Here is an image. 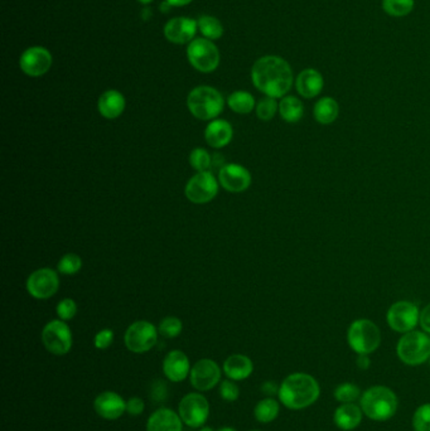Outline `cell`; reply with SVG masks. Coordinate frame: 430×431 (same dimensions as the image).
Returning <instances> with one entry per match:
<instances>
[{
  "mask_svg": "<svg viewBox=\"0 0 430 431\" xmlns=\"http://www.w3.org/2000/svg\"><path fill=\"white\" fill-rule=\"evenodd\" d=\"M163 372L172 382H182L190 373V359L182 351L169 352L163 361Z\"/></svg>",
  "mask_w": 430,
  "mask_h": 431,
  "instance_id": "obj_19",
  "label": "cell"
},
{
  "mask_svg": "<svg viewBox=\"0 0 430 431\" xmlns=\"http://www.w3.org/2000/svg\"><path fill=\"white\" fill-rule=\"evenodd\" d=\"M279 388L277 383L274 381H265L262 386V391H263L265 395L268 397H273V396L277 395L279 394Z\"/></svg>",
  "mask_w": 430,
  "mask_h": 431,
  "instance_id": "obj_44",
  "label": "cell"
},
{
  "mask_svg": "<svg viewBox=\"0 0 430 431\" xmlns=\"http://www.w3.org/2000/svg\"><path fill=\"white\" fill-rule=\"evenodd\" d=\"M219 396L227 402L236 401L240 396V388L233 380H225L219 382Z\"/></svg>",
  "mask_w": 430,
  "mask_h": 431,
  "instance_id": "obj_38",
  "label": "cell"
},
{
  "mask_svg": "<svg viewBox=\"0 0 430 431\" xmlns=\"http://www.w3.org/2000/svg\"><path fill=\"white\" fill-rule=\"evenodd\" d=\"M419 324L425 333L430 334V304L424 307L419 317Z\"/></svg>",
  "mask_w": 430,
  "mask_h": 431,
  "instance_id": "obj_43",
  "label": "cell"
},
{
  "mask_svg": "<svg viewBox=\"0 0 430 431\" xmlns=\"http://www.w3.org/2000/svg\"><path fill=\"white\" fill-rule=\"evenodd\" d=\"M279 114L286 123H298L304 115V105L295 96H284L279 103Z\"/></svg>",
  "mask_w": 430,
  "mask_h": 431,
  "instance_id": "obj_27",
  "label": "cell"
},
{
  "mask_svg": "<svg viewBox=\"0 0 430 431\" xmlns=\"http://www.w3.org/2000/svg\"><path fill=\"white\" fill-rule=\"evenodd\" d=\"M228 108L235 111L236 114L246 115L250 114L255 108V99L250 92L246 91H236L227 99Z\"/></svg>",
  "mask_w": 430,
  "mask_h": 431,
  "instance_id": "obj_29",
  "label": "cell"
},
{
  "mask_svg": "<svg viewBox=\"0 0 430 431\" xmlns=\"http://www.w3.org/2000/svg\"><path fill=\"white\" fill-rule=\"evenodd\" d=\"M221 186L233 193H240L248 190L251 184V174L248 169L240 164H225L219 170Z\"/></svg>",
  "mask_w": 430,
  "mask_h": 431,
  "instance_id": "obj_16",
  "label": "cell"
},
{
  "mask_svg": "<svg viewBox=\"0 0 430 431\" xmlns=\"http://www.w3.org/2000/svg\"><path fill=\"white\" fill-rule=\"evenodd\" d=\"M150 399H153L155 402L164 401L167 399V385L164 381H155L152 385L150 391Z\"/></svg>",
  "mask_w": 430,
  "mask_h": 431,
  "instance_id": "obj_41",
  "label": "cell"
},
{
  "mask_svg": "<svg viewBox=\"0 0 430 431\" xmlns=\"http://www.w3.org/2000/svg\"><path fill=\"white\" fill-rule=\"evenodd\" d=\"M251 431H259V430H251Z\"/></svg>",
  "mask_w": 430,
  "mask_h": 431,
  "instance_id": "obj_50",
  "label": "cell"
},
{
  "mask_svg": "<svg viewBox=\"0 0 430 431\" xmlns=\"http://www.w3.org/2000/svg\"><path fill=\"white\" fill-rule=\"evenodd\" d=\"M414 431H430V403H424L413 415Z\"/></svg>",
  "mask_w": 430,
  "mask_h": 431,
  "instance_id": "obj_35",
  "label": "cell"
},
{
  "mask_svg": "<svg viewBox=\"0 0 430 431\" xmlns=\"http://www.w3.org/2000/svg\"><path fill=\"white\" fill-rule=\"evenodd\" d=\"M166 1H168L172 7H183V6L190 4L193 0H166Z\"/></svg>",
  "mask_w": 430,
  "mask_h": 431,
  "instance_id": "obj_46",
  "label": "cell"
},
{
  "mask_svg": "<svg viewBox=\"0 0 430 431\" xmlns=\"http://www.w3.org/2000/svg\"><path fill=\"white\" fill-rule=\"evenodd\" d=\"M356 365H358V368L362 370V371L370 368L371 361L369 359V354H358V359H356Z\"/></svg>",
  "mask_w": 430,
  "mask_h": 431,
  "instance_id": "obj_45",
  "label": "cell"
},
{
  "mask_svg": "<svg viewBox=\"0 0 430 431\" xmlns=\"http://www.w3.org/2000/svg\"><path fill=\"white\" fill-rule=\"evenodd\" d=\"M96 414L106 420H117L124 415L126 401L114 391H105L97 396L94 401Z\"/></svg>",
  "mask_w": 430,
  "mask_h": 431,
  "instance_id": "obj_17",
  "label": "cell"
},
{
  "mask_svg": "<svg viewBox=\"0 0 430 431\" xmlns=\"http://www.w3.org/2000/svg\"><path fill=\"white\" fill-rule=\"evenodd\" d=\"M125 345L134 353H146L153 348L158 341V330L152 323L138 321L133 323L125 332Z\"/></svg>",
  "mask_w": 430,
  "mask_h": 431,
  "instance_id": "obj_11",
  "label": "cell"
},
{
  "mask_svg": "<svg viewBox=\"0 0 430 431\" xmlns=\"http://www.w3.org/2000/svg\"><path fill=\"white\" fill-rule=\"evenodd\" d=\"M224 372L230 380H246L254 372V363L244 354H233L224 363Z\"/></svg>",
  "mask_w": 430,
  "mask_h": 431,
  "instance_id": "obj_25",
  "label": "cell"
},
{
  "mask_svg": "<svg viewBox=\"0 0 430 431\" xmlns=\"http://www.w3.org/2000/svg\"><path fill=\"white\" fill-rule=\"evenodd\" d=\"M333 396L335 400L341 403H352L361 399V390L355 383L344 382L335 388Z\"/></svg>",
  "mask_w": 430,
  "mask_h": 431,
  "instance_id": "obj_32",
  "label": "cell"
},
{
  "mask_svg": "<svg viewBox=\"0 0 430 431\" xmlns=\"http://www.w3.org/2000/svg\"><path fill=\"white\" fill-rule=\"evenodd\" d=\"M146 409V403L140 397H132L126 401V412L133 417H139Z\"/></svg>",
  "mask_w": 430,
  "mask_h": 431,
  "instance_id": "obj_42",
  "label": "cell"
},
{
  "mask_svg": "<svg viewBox=\"0 0 430 431\" xmlns=\"http://www.w3.org/2000/svg\"><path fill=\"white\" fill-rule=\"evenodd\" d=\"M59 279L57 272L43 268L30 274L27 280V290L36 299H48L59 290Z\"/></svg>",
  "mask_w": 430,
  "mask_h": 431,
  "instance_id": "obj_14",
  "label": "cell"
},
{
  "mask_svg": "<svg viewBox=\"0 0 430 431\" xmlns=\"http://www.w3.org/2000/svg\"><path fill=\"white\" fill-rule=\"evenodd\" d=\"M139 3H141V4H149V3H152L153 0H138Z\"/></svg>",
  "mask_w": 430,
  "mask_h": 431,
  "instance_id": "obj_48",
  "label": "cell"
},
{
  "mask_svg": "<svg viewBox=\"0 0 430 431\" xmlns=\"http://www.w3.org/2000/svg\"><path fill=\"white\" fill-rule=\"evenodd\" d=\"M419 308L413 301L400 300L389 308L387 322L389 327L398 333H408L416 329L419 323Z\"/></svg>",
  "mask_w": 430,
  "mask_h": 431,
  "instance_id": "obj_9",
  "label": "cell"
},
{
  "mask_svg": "<svg viewBox=\"0 0 430 431\" xmlns=\"http://www.w3.org/2000/svg\"><path fill=\"white\" fill-rule=\"evenodd\" d=\"M279 411H280L279 402L274 400L273 397H266V399H264L262 401L256 403L254 415H255V419L259 423L269 424L277 419Z\"/></svg>",
  "mask_w": 430,
  "mask_h": 431,
  "instance_id": "obj_28",
  "label": "cell"
},
{
  "mask_svg": "<svg viewBox=\"0 0 430 431\" xmlns=\"http://www.w3.org/2000/svg\"><path fill=\"white\" fill-rule=\"evenodd\" d=\"M114 342V332L111 329H102L95 336L94 344L97 350H108Z\"/></svg>",
  "mask_w": 430,
  "mask_h": 431,
  "instance_id": "obj_40",
  "label": "cell"
},
{
  "mask_svg": "<svg viewBox=\"0 0 430 431\" xmlns=\"http://www.w3.org/2000/svg\"><path fill=\"white\" fill-rule=\"evenodd\" d=\"M416 7V0H382V10L390 17L402 18L410 14Z\"/></svg>",
  "mask_w": 430,
  "mask_h": 431,
  "instance_id": "obj_30",
  "label": "cell"
},
{
  "mask_svg": "<svg viewBox=\"0 0 430 431\" xmlns=\"http://www.w3.org/2000/svg\"><path fill=\"white\" fill-rule=\"evenodd\" d=\"M77 313V305L72 299L61 300L57 305V315L61 321H71Z\"/></svg>",
  "mask_w": 430,
  "mask_h": 431,
  "instance_id": "obj_39",
  "label": "cell"
},
{
  "mask_svg": "<svg viewBox=\"0 0 430 431\" xmlns=\"http://www.w3.org/2000/svg\"><path fill=\"white\" fill-rule=\"evenodd\" d=\"M182 424L179 414L168 408H162L148 419L146 431H182Z\"/></svg>",
  "mask_w": 430,
  "mask_h": 431,
  "instance_id": "obj_21",
  "label": "cell"
},
{
  "mask_svg": "<svg viewBox=\"0 0 430 431\" xmlns=\"http://www.w3.org/2000/svg\"><path fill=\"white\" fill-rule=\"evenodd\" d=\"M190 381L197 391H210L221 382V368L212 359H199L190 368Z\"/></svg>",
  "mask_w": 430,
  "mask_h": 431,
  "instance_id": "obj_13",
  "label": "cell"
},
{
  "mask_svg": "<svg viewBox=\"0 0 430 431\" xmlns=\"http://www.w3.org/2000/svg\"><path fill=\"white\" fill-rule=\"evenodd\" d=\"M217 431H237L236 429H233V428H230V426H225V428H221Z\"/></svg>",
  "mask_w": 430,
  "mask_h": 431,
  "instance_id": "obj_47",
  "label": "cell"
},
{
  "mask_svg": "<svg viewBox=\"0 0 430 431\" xmlns=\"http://www.w3.org/2000/svg\"><path fill=\"white\" fill-rule=\"evenodd\" d=\"M362 409L356 403H342L335 410L333 421L341 430L350 431L356 429L362 421Z\"/></svg>",
  "mask_w": 430,
  "mask_h": 431,
  "instance_id": "obj_23",
  "label": "cell"
},
{
  "mask_svg": "<svg viewBox=\"0 0 430 431\" xmlns=\"http://www.w3.org/2000/svg\"><path fill=\"white\" fill-rule=\"evenodd\" d=\"M196 21L187 17H178L166 24L164 36L169 42L175 44H184L192 42V38L197 32Z\"/></svg>",
  "mask_w": 430,
  "mask_h": 431,
  "instance_id": "obj_18",
  "label": "cell"
},
{
  "mask_svg": "<svg viewBox=\"0 0 430 431\" xmlns=\"http://www.w3.org/2000/svg\"><path fill=\"white\" fill-rule=\"evenodd\" d=\"M318 381L308 373L297 372L285 377L279 388V401L291 410H303L320 399Z\"/></svg>",
  "mask_w": 430,
  "mask_h": 431,
  "instance_id": "obj_2",
  "label": "cell"
},
{
  "mask_svg": "<svg viewBox=\"0 0 430 431\" xmlns=\"http://www.w3.org/2000/svg\"><path fill=\"white\" fill-rule=\"evenodd\" d=\"M219 183L211 172H198L196 176L192 177L186 186V197L192 203L202 205L212 201L217 196Z\"/></svg>",
  "mask_w": 430,
  "mask_h": 431,
  "instance_id": "obj_12",
  "label": "cell"
},
{
  "mask_svg": "<svg viewBox=\"0 0 430 431\" xmlns=\"http://www.w3.org/2000/svg\"><path fill=\"white\" fill-rule=\"evenodd\" d=\"M81 268H82V260L80 256L76 254H66L59 260V265H57L59 272L65 275H73L79 272Z\"/></svg>",
  "mask_w": 430,
  "mask_h": 431,
  "instance_id": "obj_36",
  "label": "cell"
},
{
  "mask_svg": "<svg viewBox=\"0 0 430 431\" xmlns=\"http://www.w3.org/2000/svg\"><path fill=\"white\" fill-rule=\"evenodd\" d=\"M279 103H277V99L266 96L256 105V115L263 121H269L275 117Z\"/></svg>",
  "mask_w": 430,
  "mask_h": 431,
  "instance_id": "obj_33",
  "label": "cell"
},
{
  "mask_svg": "<svg viewBox=\"0 0 430 431\" xmlns=\"http://www.w3.org/2000/svg\"><path fill=\"white\" fill-rule=\"evenodd\" d=\"M190 114L199 120H213L224 110V97L216 88L198 86L193 88L187 99Z\"/></svg>",
  "mask_w": 430,
  "mask_h": 431,
  "instance_id": "obj_4",
  "label": "cell"
},
{
  "mask_svg": "<svg viewBox=\"0 0 430 431\" xmlns=\"http://www.w3.org/2000/svg\"><path fill=\"white\" fill-rule=\"evenodd\" d=\"M198 30H201V33L204 34L207 39L213 41V39H219L224 34V27L219 22V19H216L215 17L211 15H204L198 19Z\"/></svg>",
  "mask_w": 430,
  "mask_h": 431,
  "instance_id": "obj_31",
  "label": "cell"
},
{
  "mask_svg": "<svg viewBox=\"0 0 430 431\" xmlns=\"http://www.w3.org/2000/svg\"><path fill=\"white\" fill-rule=\"evenodd\" d=\"M340 115V105L333 97L324 96L314 103V120L321 125L333 124Z\"/></svg>",
  "mask_w": 430,
  "mask_h": 431,
  "instance_id": "obj_26",
  "label": "cell"
},
{
  "mask_svg": "<svg viewBox=\"0 0 430 431\" xmlns=\"http://www.w3.org/2000/svg\"><path fill=\"white\" fill-rule=\"evenodd\" d=\"M199 431H213V429H212V428H208V426H204V428H202Z\"/></svg>",
  "mask_w": 430,
  "mask_h": 431,
  "instance_id": "obj_49",
  "label": "cell"
},
{
  "mask_svg": "<svg viewBox=\"0 0 430 431\" xmlns=\"http://www.w3.org/2000/svg\"><path fill=\"white\" fill-rule=\"evenodd\" d=\"M178 414L187 426L201 428L210 417V403L204 395L192 392L179 402Z\"/></svg>",
  "mask_w": 430,
  "mask_h": 431,
  "instance_id": "obj_10",
  "label": "cell"
},
{
  "mask_svg": "<svg viewBox=\"0 0 430 431\" xmlns=\"http://www.w3.org/2000/svg\"><path fill=\"white\" fill-rule=\"evenodd\" d=\"M190 167L196 169L197 172H206L207 169L211 167L212 158L211 155L206 149L202 148H196L195 150H192L190 154Z\"/></svg>",
  "mask_w": 430,
  "mask_h": 431,
  "instance_id": "obj_34",
  "label": "cell"
},
{
  "mask_svg": "<svg viewBox=\"0 0 430 431\" xmlns=\"http://www.w3.org/2000/svg\"><path fill=\"white\" fill-rule=\"evenodd\" d=\"M360 406L364 415L373 421H387L396 414L399 400L391 388L372 386L361 395Z\"/></svg>",
  "mask_w": 430,
  "mask_h": 431,
  "instance_id": "obj_3",
  "label": "cell"
},
{
  "mask_svg": "<svg viewBox=\"0 0 430 431\" xmlns=\"http://www.w3.org/2000/svg\"><path fill=\"white\" fill-rule=\"evenodd\" d=\"M429 363H430V359H429Z\"/></svg>",
  "mask_w": 430,
  "mask_h": 431,
  "instance_id": "obj_51",
  "label": "cell"
},
{
  "mask_svg": "<svg viewBox=\"0 0 430 431\" xmlns=\"http://www.w3.org/2000/svg\"><path fill=\"white\" fill-rule=\"evenodd\" d=\"M233 126L228 121L222 119L212 120L204 130V139L212 148L226 146L233 140Z\"/></svg>",
  "mask_w": 430,
  "mask_h": 431,
  "instance_id": "obj_22",
  "label": "cell"
},
{
  "mask_svg": "<svg viewBox=\"0 0 430 431\" xmlns=\"http://www.w3.org/2000/svg\"><path fill=\"white\" fill-rule=\"evenodd\" d=\"M347 342L358 354H371L380 347L381 332L370 319H358L349 327Z\"/></svg>",
  "mask_w": 430,
  "mask_h": 431,
  "instance_id": "obj_6",
  "label": "cell"
},
{
  "mask_svg": "<svg viewBox=\"0 0 430 431\" xmlns=\"http://www.w3.org/2000/svg\"><path fill=\"white\" fill-rule=\"evenodd\" d=\"M97 109L105 119H117L124 112L125 97L117 90H108L100 96Z\"/></svg>",
  "mask_w": 430,
  "mask_h": 431,
  "instance_id": "obj_24",
  "label": "cell"
},
{
  "mask_svg": "<svg viewBox=\"0 0 430 431\" xmlns=\"http://www.w3.org/2000/svg\"><path fill=\"white\" fill-rule=\"evenodd\" d=\"M324 88V79L315 68H306L295 79V88L299 95L304 99H314L321 94Z\"/></svg>",
  "mask_w": 430,
  "mask_h": 431,
  "instance_id": "obj_20",
  "label": "cell"
},
{
  "mask_svg": "<svg viewBox=\"0 0 430 431\" xmlns=\"http://www.w3.org/2000/svg\"><path fill=\"white\" fill-rule=\"evenodd\" d=\"M187 57L192 67L199 72H213L219 65V50L207 38L193 39L188 46Z\"/></svg>",
  "mask_w": 430,
  "mask_h": 431,
  "instance_id": "obj_7",
  "label": "cell"
},
{
  "mask_svg": "<svg viewBox=\"0 0 430 431\" xmlns=\"http://www.w3.org/2000/svg\"><path fill=\"white\" fill-rule=\"evenodd\" d=\"M183 324L177 317H167L159 324V333L166 338H175L182 332Z\"/></svg>",
  "mask_w": 430,
  "mask_h": 431,
  "instance_id": "obj_37",
  "label": "cell"
},
{
  "mask_svg": "<svg viewBox=\"0 0 430 431\" xmlns=\"http://www.w3.org/2000/svg\"><path fill=\"white\" fill-rule=\"evenodd\" d=\"M396 353L405 365H423L430 359L429 334L419 330L405 333L398 342Z\"/></svg>",
  "mask_w": 430,
  "mask_h": 431,
  "instance_id": "obj_5",
  "label": "cell"
},
{
  "mask_svg": "<svg viewBox=\"0 0 430 431\" xmlns=\"http://www.w3.org/2000/svg\"><path fill=\"white\" fill-rule=\"evenodd\" d=\"M42 342L52 354L63 356L72 348V332L65 321H52L44 325Z\"/></svg>",
  "mask_w": 430,
  "mask_h": 431,
  "instance_id": "obj_8",
  "label": "cell"
},
{
  "mask_svg": "<svg viewBox=\"0 0 430 431\" xmlns=\"http://www.w3.org/2000/svg\"><path fill=\"white\" fill-rule=\"evenodd\" d=\"M251 80L260 92L273 99H283L292 88L294 76L292 67L284 59L264 56L254 63Z\"/></svg>",
  "mask_w": 430,
  "mask_h": 431,
  "instance_id": "obj_1",
  "label": "cell"
},
{
  "mask_svg": "<svg viewBox=\"0 0 430 431\" xmlns=\"http://www.w3.org/2000/svg\"><path fill=\"white\" fill-rule=\"evenodd\" d=\"M19 65L26 74L30 77H39L50 71L52 54L44 47H30L23 52Z\"/></svg>",
  "mask_w": 430,
  "mask_h": 431,
  "instance_id": "obj_15",
  "label": "cell"
}]
</instances>
